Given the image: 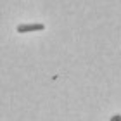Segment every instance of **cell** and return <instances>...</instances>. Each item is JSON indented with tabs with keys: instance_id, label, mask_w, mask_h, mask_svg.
Listing matches in <instances>:
<instances>
[{
	"instance_id": "2",
	"label": "cell",
	"mask_w": 121,
	"mask_h": 121,
	"mask_svg": "<svg viewBox=\"0 0 121 121\" xmlns=\"http://www.w3.org/2000/svg\"><path fill=\"white\" fill-rule=\"evenodd\" d=\"M111 121H119V116H112V118H111Z\"/></svg>"
},
{
	"instance_id": "1",
	"label": "cell",
	"mask_w": 121,
	"mask_h": 121,
	"mask_svg": "<svg viewBox=\"0 0 121 121\" xmlns=\"http://www.w3.org/2000/svg\"><path fill=\"white\" fill-rule=\"evenodd\" d=\"M45 26L40 24V23H35V24H19L17 26V33H28V31H42Z\"/></svg>"
}]
</instances>
